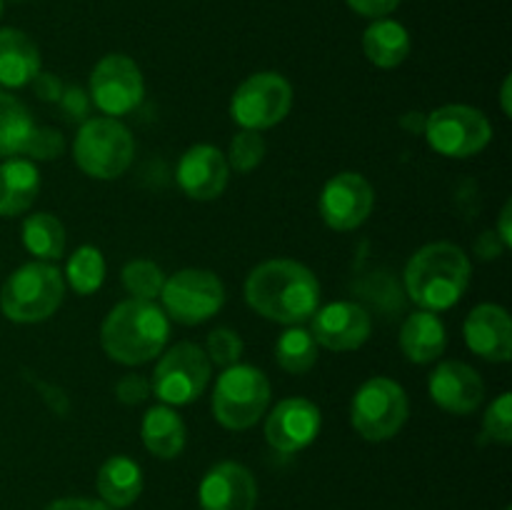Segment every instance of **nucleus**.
<instances>
[{"label": "nucleus", "mask_w": 512, "mask_h": 510, "mask_svg": "<svg viewBox=\"0 0 512 510\" xmlns=\"http://www.w3.org/2000/svg\"><path fill=\"white\" fill-rule=\"evenodd\" d=\"M245 303L265 320L303 325L320 308V283L298 260H265L245 280Z\"/></svg>", "instance_id": "nucleus-1"}, {"label": "nucleus", "mask_w": 512, "mask_h": 510, "mask_svg": "<svg viewBox=\"0 0 512 510\" xmlns=\"http://www.w3.org/2000/svg\"><path fill=\"white\" fill-rule=\"evenodd\" d=\"M470 275L473 265L468 253L460 245L438 240L423 245L408 260L403 273L405 293L415 305H420V310L440 313L453 308L468 293Z\"/></svg>", "instance_id": "nucleus-2"}, {"label": "nucleus", "mask_w": 512, "mask_h": 510, "mask_svg": "<svg viewBox=\"0 0 512 510\" xmlns=\"http://www.w3.org/2000/svg\"><path fill=\"white\" fill-rule=\"evenodd\" d=\"M168 335L170 320L155 300H123L100 325V345L120 365L150 363L165 350Z\"/></svg>", "instance_id": "nucleus-3"}, {"label": "nucleus", "mask_w": 512, "mask_h": 510, "mask_svg": "<svg viewBox=\"0 0 512 510\" xmlns=\"http://www.w3.org/2000/svg\"><path fill=\"white\" fill-rule=\"evenodd\" d=\"M65 298V278L53 263L33 260L8 275L0 288V310L13 323H43Z\"/></svg>", "instance_id": "nucleus-4"}, {"label": "nucleus", "mask_w": 512, "mask_h": 510, "mask_svg": "<svg viewBox=\"0 0 512 510\" xmlns=\"http://www.w3.org/2000/svg\"><path fill=\"white\" fill-rule=\"evenodd\" d=\"M135 140L118 118H88L73 140V158L88 178L115 180L130 168Z\"/></svg>", "instance_id": "nucleus-5"}, {"label": "nucleus", "mask_w": 512, "mask_h": 510, "mask_svg": "<svg viewBox=\"0 0 512 510\" xmlns=\"http://www.w3.org/2000/svg\"><path fill=\"white\" fill-rule=\"evenodd\" d=\"M270 405L268 375L253 365L223 368L213 390V415L223 428L248 430L258 423Z\"/></svg>", "instance_id": "nucleus-6"}, {"label": "nucleus", "mask_w": 512, "mask_h": 510, "mask_svg": "<svg viewBox=\"0 0 512 510\" xmlns=\"http://www.w3.org/2000/svg\"><path fill=\"white\" fill-rule=\"evenodd\" d=\"M410 403L403 385L385 375L365 380L350 403V423L355 433L370 443L395 438L408 423Z\"/></svg>", "instance_id": "nucleus-7"}, {"label": "nucleus", "mask_w": 512, "mask_h": 510, "mask_svg": "<svg viewBox=\"0 0 512 510\" xmlns=\"http://www.w3.org/2000/svg\"><path fill=\"white\" fill-rule=\"evenodd\" d=\"M423 135L438 155L470 158L488 148L493 140V125L483 110L455 103L425 115Z\"/></svg>", "instance_id": "nucleus-8"}, {"label": "nucleus", "mask_w": 512, "mask_h": 510, "mask_svg": "<svg viewBox=\"0 0 512 510\" xmlns=\"http://www.w3.org/2000/svg\"><path fill=\"white\" fill-rule=\"evenodd\" d=\"M210 373H213V363L205 350L190 340H183L160 355L150 388L158 395L160 403L178 408V405H190L205 393Z\"/></svg>", "instance_id": "nucleus-9"}, {"label": "nucleus", "mask_w": 512, "mask_h": 510, "mask_svg": "<svg viewBox=\"0 0 512 510\" xmlns=\"http://www.w3.org/2000/svg\"><path fill=\"white\" fill-rule=\"evenodd\" d=\"M160 300L168 320L180 325H200L225 305V285L213 270L185 268L165 278Z\"/></svg>", "instance_id": "nucleus-10"}, {"label": "nucleus", "mask_w": 512, "mask_h": 510, "mask_svg": "<svg viewBox=\"0 0 512 510\" xmlns=\"http://www.w3.org/2000/svg\"><path fill=\"white\" fill-rule=\"evenodd\" d=\"M293 108V85L273 70H263L238 85L230 115L243 130H268L283 123Z\"/></svg>", "instance_id": "nucleus-11"}, {"label": "nucleus", "mask_w": 512, "mask_h": 510, "mask_svg": "<svg viewBox=\"0 0 512 510\" xmlns=\"http://www.w3.org/2000/svg\"><path fill=\"white\" fill-rule=\"evenodd\" d=\"M90 103L108 118L128 115L143 103L145 80L138 63L123 53H110L98 60L90 73Z\"/></svg>", "instance_id": "nucleus-12"}, {"label": "nucleus", "mask_w": 512, "mask_h": 510, "mask_svg": "<svg viewBox=\"0 0 512 510\" xmlns=\"http://www.w3.org/2000/svg\"><path fill=\"white\" fill-rule=\"evenodd\" d=\"M375 208V190L365 175L355 170H343L333 175L320 190L318 210L328 228L338 233L360 228Z\"/></svg>", "instance_id": "nucleus-13"}, {"label": "nucleus", "mask_w": 512, "mask_h": 510, "mask_svg": "<svg viewBox=\"0 0 512 510\" xmlns=\"http://www.w3.org/2000/svg\"><path fill=\"white\" fill-rule=\"evenodd\" d=\"M320 408L308 398H285L265 420V440L283 455L300 453L320 433Z\"/></svg>", "instance_id": "nucleus-14"}, {"label": "nucleus", "mask_w": 512, "mask_h": 510, "mask_svg": "<svg viewBox=\"0 0 512 510\" xmlns=\"http://www.w3.org/2000/svg\"><path fill=\"white\" fill-rule=\"evenodd\" d=\"M310 320H313L310 335L315 343L335 353L358 350L360 345L368 343L370 330H373L370 313L353 300H338V303L318 308Z\"/></svg>", "instance_id": "nucleus-15"}, {"label": "nucleus", "mask_w": 512, "mask_h": 510, "mask_svg": "<svg viewBox=\"0 0 512 510\" xmlns=\"http://www.w3.org/2000/svg\"><path fill=\"white\" fill-rule=\"evenodd\" d=\"M180 190L193 200H215L225 193L230 180V168L225 153L215 145H193L185 150L175 170Z\"/></svg>", "instance_id": "nucleus-16"}, {"label": "nucleus", "mask_w": 512, "mask_h": 510, "mask_svg": "<svg viewBox=\"0 0 512 510\" xmlns=\"http://www.w3.org/2000/svg\"><path fill=\"white\" fill-rule=\"evenodd\" d=\"M198 500L203 510H253L258 503V483L245 465L223 460L200 480Z\"/></svg>", "instance_id": "nucleus-17"}, {"label": "nucleus", "mask_w": 512, "mask_h": 510, "mask_svg": "<svg viewBox=\"0 0 512 510\" xmlns=\"http://www.w3.org/2000/svg\"><path fill=\"white\" fill-rule=\"evenodd\" d=\"M468 348L488 363H508L512 358V323L503 305L480 303L463 325Z\"/></svg>", "instance_id": "nucleus-18"}, {"label": "nucleus", "mask_w": 512, "mask_h": 510, "mask_svg": "<svg viewBox=\"0 0 512 510\" xmlns=\"http://www.w3.org/2000/svg\"><path fill=\"white\" fill-rule=\"evenodd\" d=\"M430 398L435 405L453 415H468L483 403L485 383L475 368L460 360H445L428 380Z\"/></svg>", "instance_id": "nucleus-19"}, {"label": "nucleus", "mask_w": 512, "mask_h": 510, "mask_svg": "<svg viewBox=\"0 0 512 510\" xmlns=\"http://www.w3.org/2000/svg\"><path fill=\"white\" fill-rule=\"evenodd\" d=\"M40 190L38 165L28 158H8L0 165V218H18L33 208Z\"/></svg>", "instance_id": "nucleus-20"}, {"label": "nucleus", "mask_w": 512, "mask_h": 510, "mask_svg": "<svg viewBox=\"0 0 512 510\" xmlns=\"http://www.w3.org/2000/svg\"><path fill=\"white\" fill-rule=\"evenodd\" d=\"M445 345H448V333H445V325L438 313L418 310L405 318L403 328H400V350L410 363H433L445 353Z\"/></svg>", "instance_id": "nucleus-21"}, {"label": "nucleus", "mask_w": 512, "mask_h": 510, "mask_svg": "<svg viewBox=\"0 0 512 510\" xmlns=\"http://www.w3.org/2000/svg\"><path fill=\"white\" fill-rule=\"evenodd\" d=\"M40 73V50L23 30L0 28V85L25 88Z\"/></svg>", "instance_id": "nucleus-22"}, {"label": "nucleus", "mask_w": 512, "mask_h": 510, "mask_svg": "<svg viewBox=\"0 0 512 510\" xmlns=\"http://www.w3.org/2000/svg\"><path fill=\"white\" fill-rule=\"evenodd\" d=\"M98 493L113 510L128 508L143 493V470L128 455H113L98 470Z\"/></svg>", "instance_id": "nucleus-23"}, {"label": "nucleus", "mask_w": 512, "mask_h": 510, "mask_svg": "<svg viewBox=\"0 0 512 510\" xmlns=\"http://www.w3.org/2000/svg\"><path fill=\"white\" fill-rule=\"evenodd\" d=\"M143 443L155 458L173 460L183 453L185 448V423L170 405H155L145 413L143 425H140Z\"/></svg>", "instance_id": "nucleus-24"}, {"label": "nucleus", "mask_w": 512, "mask_h": 510, "mask_svg": "<svg viewBox=\"0 0 512 510\" xmlns=\"http://www.w3.org/2000/svg\"><path fill=\"white\" fill-rule=\"evenodd\" d=\"M410 48V33L398 20L378 18L363 35L365 58L378 68H398L410 55Z\"/></svg>", "instance_id": "nucleus-25"}, {"label": "nucleus", "mask_w": 512, "mask_h": 510, "mask_svg": "<svg viewBox=\"0 0 512 510\" xmlns=\"http://www.w3.org/2000/svg\"><path fill=\"white\" fill-rule=\"evenodd\" d=\"M35 120L25 103L0 90V158H20L35 133Z\"/></svg>", "instance_id": "nucleus-26"}, {"label": "nucleus", "mask_w": 512, "mask_h": 510, "mask_svg": "<svg viewBox=\"0 0 512 510\" xmlns=\"http://www.w3.org/2000/svg\"><path fill=\"white\" fill-rule=\"evenodd\" d=\"M23 245L38 260L53 263L65 253V228L55 215L33 213L23 220Z\"/></svg>", "instance_id": "nucleus-27"}, {"label": "nucleus", "mask_w": 512, "mask_h": 510, "mask_svg": "<svg viewBox=\"0 0 512 510\" xmlns=\"http://www.w3.org/2000/svg\"><path fill=\"white\" fill-rule=\"evenodd\" d=\"M275 360L285 373L303 375L318 363V343L310 335V330L300 325H288V330L280 333L275 340Z\"/></svg>", "instance_id": "nucleus-28"}, {"label": "nucleus", "mask_w": 512, "mask_h": 510, "mask_svg": "<svg viewBox=\"0 0 512 510\" xmlns=\"http://www.w3.org/2000/svg\"><path fill=\"white\" fill-rule=\"evenodd\" d=\"M65 280L78 295H93L105 280V258L95 245H80L65 265Z\"/></svg>", "instance_id": "nucleus-29"}, {"label": "nucleus", "mask_w": 512, "mask_h": 510, "mask_svg": "<svg viewBox=\"0 0 512 510\" xmlns=\"http://www.w3.org/2000/svg\"><path fill=\"white\" fill-rule=\"evenodd\" d=\"M123 288L128 290L130 298L135 300H155L160 298V290L165 285V273L153 260H130L120 273Z\"/></svg>", "instance_id": "nucleus-30"}, {"label": "nucleus", "mask_w": 512, "mask_h": 510, "mask_svg": "<svg viewBox=\"0 0 512 510\" xmlns=\"http://www.w3.org/2000/svg\"><path fill=\"white\" fill-rule=\"evenodd\" d=\"M265 138L258 130H240L238 135H233L230 140V148L225 160H228V168H233L235 173H250V170L258 168L265 158Z\"/></svg>", "instance_id": "nucleus-31"}, {"label": "nucleus", "mask_w": 512, "mask_h": 510, "mask_svg": "<svg viewBox=\"0 0 512 510\" xmlns=\"http://www.w3.org/2000/svg\"><path fill=\"white\" fill-rule=\"evenodd\" d=\"M483 438L508 445L512 440V395L500 393L483 418Z\"/></svg>", "instance_id": "nucleus-32"}, {"label": "nucleus", "mask_w": 512, "mask_h": 510, "mask_svg": "<svg viewBox=\"0 0 512 510\" xmlns=\"http://www.w3.org/2000/svg\"><path fill=\"white\" fill-rule=\"evenodd\" d=\"M243 348V338L233 328H215L205 340V355L210 363L220 365V368H230L238 363Z\"/></svg>", "instance_id": "nucleus-33"}, {"label": "nucleus", "mask_w": 512, "mask_h": 510, "mask_svg": "<svg viewBox=\"0 0 512 510\" xmlns=\"http://www.w3.org/2000/svg\"><path fill=\"white\" fill-rule=\"evenodd\" d=\"M65 150V138L60 130L55 128H35L33 138H30L25 158L28 160H55L60 158Z\"/></svg>", "instance_id": "nucleus-34"}, {"label": "nucleus", "mask_w": 512, "mask_h": 510, "mask_svg": "<svg viewBox=\"0 0 512 510\" xmlns=\"http://www.w3.org/2000/svg\"><path fill=\"white\" fill-rule=\"evenodd\" d=\"M58 105L60 113H63L65 120H70V123H85V120H88L90 95L88 90H83L80 85H65Z\"/></svg>", "instance_id": "nucleus-35"}, {"label": "nucleus", "mask_w": 512, "mask_h": 510, "mask_svg": "<svg viewBox=\"0 0 512 510\" xmlns=\"http://www.w3.org/2000/svg\"><path fill=\"white\" fill-rule=\"evenodd\" d=\"M153 388H150V380L145 375L130 373L115 383V398L123 405H140L150 398Z\"/></svg>", "instance_id": "nucleus-36"}, {"label": "nucleus", "mask_w": 512, "mask_h": 510, "mask_svg": "<svg viewBox=\"0 0 512 510\" xmlns=\"http://www.w3.org/2000/svg\"><path fill=\"white\" fill-rule=\"evenodd\" d=\"M33 90H35V95H38L40 100H45V103H58L60 100V95H63V80L58 78V75L55 73H43V70H40L38 75H35L33 78Z\"/></svg>", "instance_id": "nucleus-37"}, {"label": "nucleus", "mask_w": 512, "mask_h": 510, "mask_svg": "<svg viewBox=\"0 0 512 510\" xmlns=\"http://www.w3.org/2000/svg\"><path fill=\"white\" fill-rule=\"evenodd\" d=\"M350 8L355 10L363 18H385V15L393 13L395 8L400 5V0H345Z\"/></svg>", "instance_id": "nucleus-38"}, {"label": "nucleus", "mask_w": 512, "mask_h": 510, "mask_svg": "<svg viewBox=\"0 0 512 510\" xmlns=\"http://www.w3.org/2000/svg\"><path fill=\"white\" fill-rule=\"evenodd\" d=\"M505 248L503 243H500V238L495 235V230H485L483 235L478 238V243H475V255H478L480 260H495L503 255Z\"/></svg>", "instance_id": "nucleus-39"}, {"label": "nucleus", "mask_w": 512, "mask_h": 510, "mask_svg": "<svg viewBox=\"0 0 512 510\" xmlns=\"http://www.w3.org/2000/svg\"><path fill=\"white\" fill-rule=\"evenodd\" d=\"M45 510H113L105 505L103 500H90V498H60L53 500Z\"/></svg>", "instance_id": "nucleus-40"}, {"label": "nucleus", "mask_w": 512, "mask_h": 510, "mask_svg": "<svg viewBox=\"0 0 512 510\" xmlns=\"http://www.w3.org/2000/svg\"><path fill=\"white\" fill-rule=\"evenodd\" d=\"M510 218H512V203H510V200H505L503 210H500L498 230H495V235H498L500 243H503L505 248H512V228H510Z\"/></svg>", "instance_id": "nucleus-41"}, {"label": "nucleus", "mask_w": 512, "mask_h": 510, "mask_svg": "<svg viewBox=\"0 0 512 510\" xmlns=\"http://www.w3.org/2000/svg\"><path fill=\"white\" fill-rule=\"evenodd\" d=\"M400 125L408 130H415V133L423 135V128H425V115L423 113H405L403 118H400Z\"/></svg>", "instance_id": "nucleus-42"}, {"label": "nucleus", "mask_w": 512, "mask_h": 510, "mask_svg": "<svg viewBox=\"0 0 512 510\" xmlns=\"http://www.w3.org/2000/svg\"><path fill=\"white\" fill-rule=\"evenodd\" d=\"M500 103H503V113L510 118V113H512V108H510V78H505L503 90H500Z\"/></svg>", "instance_id": "nucleus-43"}, {"label": "nucleus", "mask_w": 512, "mask_h": 510, "mask_svg": "<svg viewBox=\"0 0 512 510\" xmlns=\"http://www.w3.org/2000/svg\"><path fill=\"white\" fill-rule=\"evenodd\" d=\"M0 15H3V0H0Z\"/></svg>", "instance_id": "nucleus-44"}]
</instances>
